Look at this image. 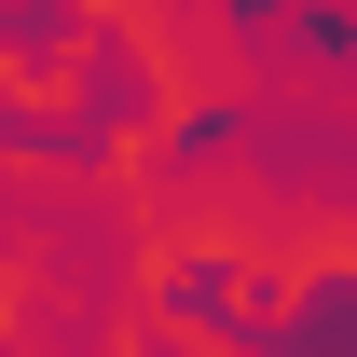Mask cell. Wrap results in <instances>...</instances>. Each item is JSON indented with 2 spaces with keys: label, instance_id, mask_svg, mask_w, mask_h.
Masks as SVG:
<instances>
[{
  "label": "cell",
  "instance_id": "1",
  "mask_svg": "<svg viewBox=\"0 0 357 357\" xmlns=\"http://www.w3.org/2000/svg\"><path fill=\"white\" fill-rule=\"evenodd\" d=\"M124 124H151V55H137L124 28H83V137L110 151Z\"/></svg>",
  "mask_w": 357,
  "mask_h": 357
},
{
  "label": "cell",
  "instance_id": "2",
  "mask_svg": "<svg viewBox=\"0 0 357 357\" xmlns=\"http://www.w3.org/2000/svg\"><path fill=\"white\" fill-rule=\"evenodd\" d=\"M83 42V0H0V55H55Z\"/></svg>",
  "mask_w": 357,
  "mask_h": 357
}]
</instances>
